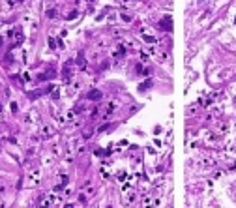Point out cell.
I'll use <instances>...</instances> for the list:
<instances>
[{
	"instance_id": "1",
	"label": "cell",
	"mask_w": 236,
	"mask_h": 208,
	"mask_svg": "<svg viewBox=\"0 0 236 208\" xmlns=\"http://www.w3.org/2000/svg\"><path fill=\"white\" fill-rule=\"evenodd\" d=\"M150 86H152V79H148V81H144V83H143V84L139 86V90H141V92H144V90H146V88H150Z\"/></svg>"
},
{
	"instance_id": "2",
	"label": "cell",
	"mask_w": 236,
	"mask_h": 208,
	"mask_svg": "<svg viewBox=\"0 0 236 208\" xmlns=\"http://www.w3.org/2000/svg\"><path fill=\"white\" fill-rule=\"evenodd\" d=\"M88 98H90V99H99V98H101V92L92 90V92H88Z\"/></svg>"
},
{
	"instance_id": "3",
	"label": "cell",
	"mask_w": 236,
	"mask_h": 208,
	"mask_svg": "<svg viewBox=\"0 0 236 208\" xmlns=\"http://www.w3.org/2000/svg\"><path fill=\"white\" fill-rule=\"evenodd\" d=\"M161 26H163V28H167V26L171 28V19H169V17H165V19L161 21Z\"/></svg>"
},
{
	"instance_id": "4",
	"label": "cell",
	"mask_w": 236,
	"mask_h": 208,
	"mask_svg": "<svg viewBox=\"0 0 236 208\" xmlns=\"http://www.w3.org/2000/svg\"><path fill=\"white\" fill-rule=\"evenodd\" d=\"M54 13H56L54 9H49V11H47V15H49V17H54Z\"/></svg>"
}]
</instances>
